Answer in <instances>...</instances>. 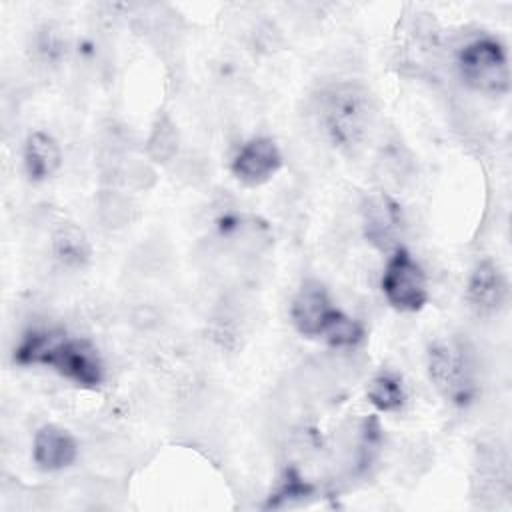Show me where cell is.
<instances>
[{
  "instance_id": "10",
  "label": "cell",
  "mask_w": 512,
  "mask_h": 512,
  "mask_svg": "<svg viewBox=\"0 0 512 512\" xmlns=\"http://www.w3.org/2000/svg\"><path fill=\"white\" fill-rule=\"evenodd\" d=\"M78 458V442L76 438L56 426L44 424L36 430L32 442V460L44 472H58L74 464Z\"/></svg>"
},
{
  "instance_id": "18",
  "label": "cell",
  "mask_w": 512,
  "mask_h": 512,
  "mask_svg": "<svg viewBox=\"0 0 512 512\" xmlns=\"http://www.w3.org/2000/svg\"><path fill=\"white\" fill-rule=\"evenodd\" d=\"M66 42L62 40V36L56 30H42V34L38 36V54L44 60H58L64 54Z\"/></svg>"
},
{
  "instance_id": "8",
  "label": "cell",
  "mask_w": 512,
  "mask_h": 512,
  "mask_svg": "<svg viewBox=\"0 0 512 512\" xmlns=\"http://www.w3.org/2000/svg\"><path fill=\"white\" fill-rule=\"evenodd\" d=\"M280 168L282 152L270 136H256L244 142L232 160V174L246 186L266 184Z\"/></svg>"
},
{
  "instance_id": "14",
  "label": "cell",
  "mask_w": 512,
  "mask_h": 512,
  "mask_svg": "<svg viewBox=\"0 0 512 512\" xmlns=\"http://www.w3.org/2000/svg\"><path fill=\"white\" fill-rule=\"evenodd\" d=\"M228 238L236 244V248L248 256H256L270 248V230L258 218H240L232 224Z\"/></svg>"
},
{
  "instance_id": "7",
  "label": "cell",
  "mask_w": 512,
  "mask_h": 512,
  "mask_svg": "<svg viewBox=\"0 0 512 512\" xmlns=\"http://www.w3.org/2000/svg\"><path fill=\"white\" fill-rule=\"evenodd\" d=\"M364 234L378 250H396L404 230V216L396 200L384 192H376L362 202Z\"/></svg>"
},
{
  "instance_id": "6",
  "label": "cell",
  "mask_w": 512,
  "mask_h": 512,
  "mask_svg": "<svg viewBox=\"0 0 512 512\" xmlns=\"http://www.w3.org/2000/svg\"><path fill=\"white\" fill-rule=\"evenodd\" d=\"M342 310L334 306L328 290L318 280H306L290 304L294 328L306 338H320Z\"/></svg>"
},
{
  "instance_id": "5",
  "label": "cell",
  "mask_w": 512,
  "mask_h": 512,
  "mask_svg": "<svg viewBox=\"0 0 512 512\" xmlns=\"http://www.w3.org/2000/svg\"><path fill=\"white\" fill-rule=\"evenodd\" d=\"M380 286L388 304L400 312H418L428 302L426 272L402 246L388 258Z\"/></svg>"
},
{
  "instance_id": "17",
  "label": "cell",
  "mask_w": 512,
  "mask_h": 512,
  "mask_svg": "<svg viewBox=\"0 0 512 512\" xmlns=\"http://www.w3.org/2000/svg\"><path fill=\"white\" fill-rule=\"evenodd\" d=\"M322 338H326V342L332 348L350 350V348H354L364 338V328H362L360 322H356L348 314L340 312Z\"/></svg>"
},
{
  "instance_id": "15",
  "label": "cell",
  "mask_w": 512,
  "mask_h": 512,
  "mask_svg": "<svg viewBox=\"0 0 512 512\" xmlns=\"http://www.w3.org/2000/svg\"><path fill=\"white\" fill-rule=\"evenodd\" d=\"M366 398L380 412H396L404 406L406 392L398 376L384 372L370 380L366 388Z\"/></svg>"
},
{
  "instance_id": "4",
  "label": "cell",
  "mask_w": 512,
  "mask_h": 512,
  "mask_svg": "<svg viewBox=\"0 0 512 512\" xmlns=\"http://www.w3.org/2000/svg\"><path fill=\"white\" fill-rule=\"evenodd\" d=\"M428 374L434 388L454 404H468L476 392L474 364L462 344H434L428 352Z\"/></svg>"
},
{
  "instance_id": "12",
  "label": "cell",
  "mask_w": 512,
  "mask_h": 512,
  "mask_svg": "<svg viewBox=\"0 0 512 512\" xmlns=\"http://www.w3.org/2000/svg\"><path fill=\"white\" fill-rule=\"evenodd\" d=\"M54 258L66 268H84L90 262L92 246L86 232L74 222H60L52 232Z\"/></svg>"
},
{
  "instance_id": "2",
  "label": "cell",
  "mask_w": 512,
  "mask_h": 512,
  "mask_svg": "<svg viewBox=\"0 0 512 512\" xmlns=\"http://www.w3.org/2000/svg\"><path fill=\"white\" fill-rule=\"evenodd\" d=\"M316 118L338 150L356 154L370 140L378 112L372 94L364 86L338 82L316 98Z\"/></svg>"
},
{
  "instance_id": "13",
  "label": "cell",
  "mask_w": 512,
  "mask_h": 512,
  "mask_svg": "<svg viewBox=\"0 0 512 512\" xmlns=\"http://www.w3.org/2000/svg\"><path fill=\"white\" fill-rule=\"evenodd\" d=\"M178 150H180V130L166 112H160L152 122L150 134L144 142L146 160L152 164H168L178 156Z\"/></svg>"
},
{
  "instance_id": "9",
  "label": "cell",
  "mask_w": 512,
  "mask_h": 512,
  "mask_svg": "<svg viewBox=\"0 0 512 512\" xmlns=\"http://www.w3.org/2000/svg\"><path fill=\"white\" fill-rule=\"evenodd\" d=\"M466 296L478 314H494L508 300V280L500 266L490 258L480 260L468 280Z\"/></svg>"
},
{
  "instance_id": "11",
  "label": "cell",
  "mask_w": 512,
  "mask_h": 512,
  "mask_svg": "<svg viewBox=\"0 0 512 512\" xmlns=\"http://www.w3.org/2000/svg\"><path fill=\"white\" fill-rule=\"evenodd\" d=\"M62 164V150L56 138L48 132L36 130L24 144V168L30 180L44 182L58 172Z\"/></svg>"
},
{
  "instance_id": "1",
  "label": "cell",
  "mask_w": 512,
  "mask_h": 512,
  "mask_svg": "<svg viewBox=\"0 0 512 512\" xmlns=\"http://www.w3.org/2000/svg\"><path fill=\"white\" fill-rule=\"evenodd\" d=\"M14 360L22 366H48L84 388H96L104 380V362L96 346L88 338H68L60 330L28 332L16 346Z\"/></svg>"
},
{
  "instance_id": "3",
  "label": "cell",
  "mask_w": 512,
  "mask_h": 512,
  "mask_svg": "<svg viewBox=\"0 0 512 512\" xmlns=\"http://www.w3.org/2000/svg\"><path fill=\"white\" fill-rule=\"evenodd\" d=\"M456 68L464 84L482 94H506L510 90L508 54L500 40L480 36L466 42L456 56Z\"/></svg>"
},
{
  "instance_id": "16",
  "label": "cell",
  "mask_w": 512,
  "mask_h": 512,
  "mask_svg": "<svg viewBox=\"0 0 512 512\" xmlns=\"http://www.w3.org/2000/svg\"><path fill=\"white\" fill-rule=\"evenodd\" d=\"M132 210L134 208H132L130 198L120 190L108 188L98 194L96 214H98V220L102 222V226H106L110 230L124 228L132 220Z\"/></svg>"
}]
</instances>
